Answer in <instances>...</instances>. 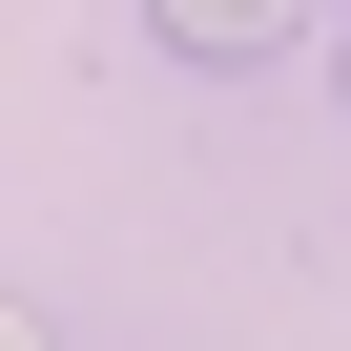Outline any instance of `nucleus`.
Segmentation results:
<instances>
[{
	"label": "nucleus",
	"instance_id": "nucleus-1",
	"mask_svg": "<svg viewBox=\"0 0 351 351\" xmlns=\"http://www.w3.org/2000/svg\"><path fill=\"white\" fill-rule=\"evenodd\" d=\"M145 42H186V62H228V83H248V62L289 42V21H248V0H165V21H145Z\"/></svg>",
	"mask_w": 351,
	"mask_h": 351
}]
</instances>
